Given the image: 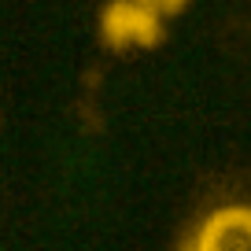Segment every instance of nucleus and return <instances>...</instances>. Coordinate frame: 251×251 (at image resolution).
<instances>
[{
    "mask_svg": "<svg viewBox=\"0 0 251 251\" xmlns=\"http://www.w3.org/2000/svg\"><path fill=\"white\" fill-rule=\"evenodd\" d=\"M181 251H251V207L233 203L211 211L181 244Z\"/></svg>",
    "mask_w": 251,
    "mask_h": 251,
    "instance_id": "f257e3e1",
    "label": "nucleus"
},
{
    "mask_svg": "<svg viewBox=\"0 0 251 251\" xmlns=\"http://www.w3.org/2000/svg\"><path fill=\"white\" fill-rule=\"evenodd\" d=\"M103 33L111 45L126 48V45H151L159 37V11L141 4V0H122L111 4L103 15Z\"/></svg>",
    "mask_w": 251,
    "mask_h": 251,
    "instance_id": "f03ea898",
    "label": "nucleus"
},
{
    "mask_svg": "<svg viewBox=\"0 0 251 251\" xmlns=\"http://www.w3.org/2000/svg\"><path fill=\"white\" fill-rule=\"evenodd\" d=\"M141 4H148V8H155L159 15H166V11H177L185 0H141Z\"/></svg>",
    "mask_w": 251,
    "mask_h": 251,
    "instance_id": "7ed1b4c3",
    "label": "nucleus"
}]
</instances>
